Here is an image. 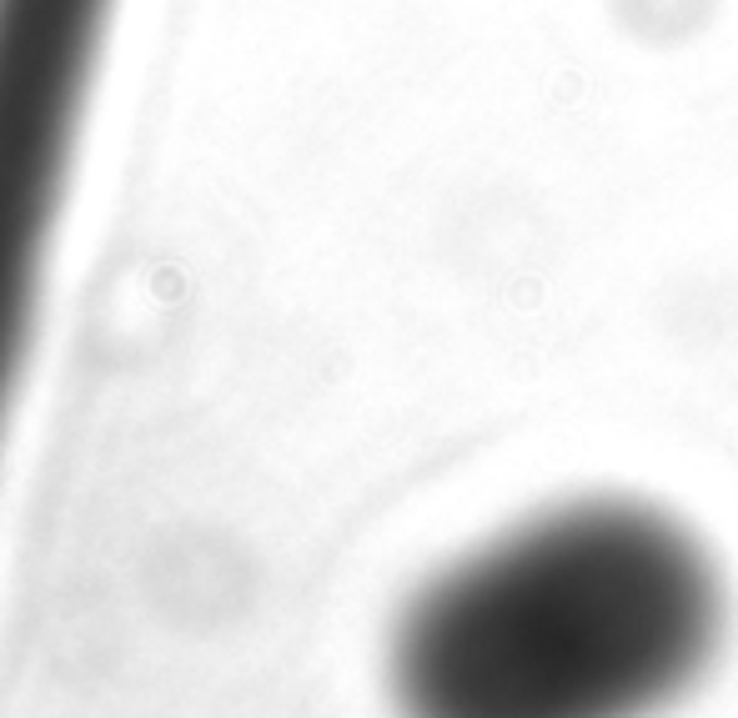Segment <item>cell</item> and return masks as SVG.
Masks as SVG:
<instances>
[{"instance_id": "6da1fadb", "label": "cell", "mask_w": 738, "mask_h": 718, "mask_svg": "<svg viewBox=\"0 0 738 718\" xmlns=\"http://www.w3.org/2000/svg\"><path fill=\"white\" fill-rule=\"evenodd\" d=\"M724 578L653 503L578 497L438 573L397 623L402 718H653L724 643Z\"/></svg>"}, {"instance_id": "7a4b0ae2", "label": "cell", "mask_w": 738, "mask_h": 718, "mask_svg": "<svg viewBox=\"0 0 738 718\" xmlns=\"http://www.w3.org/2000/svg\"><path fill=\"white\" fill-rule=\"evenodd\" d=\"M111 0H0V326H30Z\"/></svg>"}]
</instances>
